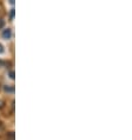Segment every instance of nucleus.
I'll return each instance as SVG.
<instances>
[{
  "label": "nucleus",
  "instance_id": "3",
  "mask_svg": "<svg viewBox=\"0 0 132 140\" xmlns=\"http://www.w3.org/2000/svg\"><path fill=\"white\" fill-rule=\"evenodd\" d=\"M10 78H11V79H14V72H13V71L10 72Z\"/></svg>",
  "mask_w": 132,
  "mask_h": 140
},
{
  "label": "nucleus",
  "instance_id": "4",
  "mask_svg": "<svg viewBox=\"0 0 132 140\" xmlns=\"http://www.w3.org/2000/svg\"><path fill=\"white\" fill-rule=\"evenodd\" d=\"M8 138H10V139H13V138H14V133H13V132H10V134H8Z\"/></svg>",
  "mask_w": 132,
  "mask_h": 140
},
{
  "label": "nucleus",
  "instance_id": "2",
  "mask_svg": "<svg viewBox=\"0 0 132 140\" xmlns=\"http://www.w3.org/2000/svg\"><path fill=\"white\" fill-rule=\"evenodd\" d=\"M4 90H5L6 92L13 93V92H14V86H5V87H4Z\"/></svg>",
  "mask_w": 132,
  "mask_h": 140
},
{
  "label": "nucleus",
  "instance_id": "6",
  "mask_svg": "<svg viewBox=\"0 0 132 140\" xmlns=\"http://www.w3.org/2000/svg\"><path fill=\"white\" fill-rule=\"evenodd\" d=\"M13 15H14V10L12 8V10H11V17H13Z\"/></svg>",
  "mask_w": 132,
  "mask_h": 140
},
{
  "label": "nucleus",
  "instance_id": "1",
  "mask_svg": "<svg viewBox=\"0 0 132 140\" xmlns=\"http://www.w3.org/2000/svg\"><path fill=\"white\" fill-rule=\"evenodd\" d=\"M11 35H12V32H11V29H10V28L4 29V32H2V37H4L5 39H10V38H11Z\"/></svg>",
  "mask_w": 132,
  "mask_h": 140
},
{
  "label": "nucleus",
  "instance_id": "7",
  "mask_svg": "<svg viewBox=\"0 0 132 140\" xmlns=\"http://www.w3.org/2000/svg\"><path fill=\"white\" fill-rule=\"evenodd\" d=\"M4 26V20H0V27Z\"/></svg>",
  "mask_w": 132,
  "mask_h": 140
},
{
  "label": "nucleus",
  "instance_id": "5",
  "mask_svg": "<svg viewBox=\"0 0 132 140\" xmlns=\"http://www.w3.org/2000/svg\"><path fill=\"white\" fill-rule=\"evenodd\" d=\"M2 52H4V46L0 44V53H2Z\"/></svg>",
  "mask_w": 132,
  "mask_h": 140
},
{
  "label": "nucleus",
  "instance_id": "8",
  "mask_svg": "<svg viewBox=\"0 0 132 140\" xmlns=\"http://www.w3.org/2000/svg\"><path fill=\"white\" fill-rule=\"evenodd\" d=\"M2 106H4V101H1V100H0V108H1Z\"/></svg>",
  "mask_w": 132,
  "mask_h": 140
}]
</instances>
